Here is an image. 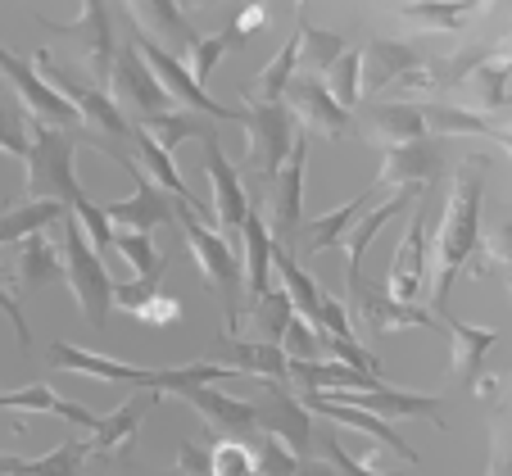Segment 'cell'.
Segmentation results:
<instances>
[{"label": "cell", "instance_id": "32", "mask_svg": "<svg viewBox=\"0 0 512 476\" xmlns=\"http://www.w3.org/2000/svg\"><path fill=\"white\" fill-rule=\"evenodd\" d=\"M127 146L136 150V164L145 168V177H150V182L155 186H164L168 195H177V200L182 204H195V209H204L200 200H191V195H186V182H182V173H177V164H173V155H168L164 146H159L155 136L145 132V127H136L132 132V141H127ZM213 214V209H209Z\"/></svg>", "mask_w": 512, "mask_h": 476}, {"label": "cell", "instance_id": "15", "mask_svg": "<svg viewBox=\"0 0 512 476\" xmlns=\"http://www.w3.org/2000/svg\"><path fill=\"white\" fill-rule=\"evenodd\" d=\"M159 404V390H136V395H127L123 404L114 408V413H105V418L96 422V431H91V440H87V458H123L127 449L136 445V436H141V427H145V413Z\"/></svg>", "mask_w": 512, "mask_h": 476}, {"label": "cell", "instance_id": "49", "mask_svg": "<svg viewBox=\"0 0 512 476\" xmlns=\"http://www.w3.org/2000/svg\"><path fill=\"white\" fill-rule=\"evenodd\" d=\"M481 250H485V259H490V263H499L503 272L512 268V218H503V223H494L490 232H485Z\"/></svg>", "mask_w": 512, "mask_h": 476}, {"label": "cell", "instance_id": "51", "mask_svg": "<svg viewBox=\"0 0 512 476\" xmlns=\"http://www.w3.org/2000/svg\"><path fill=\"white\" fill-rule=\"evenodd\" d=\"M476 19H481L490 32H503V37H508L512 32V0H481Z\"/></svg>", "mask_w": 512, "mask_h": 476}, {"label": "cell", "instance_id": "29", "mask_svg": "<svg viewBox=\"0 0 512 476\" xmlns=\"http://www.w3.org/2000/svg\"><path fill=\"white\" fill-rule=\"evenodd\" d=\"M14 272H19L23 291H41V286H50V282H68L64 250H59L46 232L28 236V241L19 245V263H14Z\"/></svg>", "mask_w": 512, "mask_h": 476}, {"label": "cell", "instance_id": "22", "mask_svg": "<svg viewBox=\"0 0 512 476\" xmlns=\"http://www.w3.org/2000/svg\"><path fill=\"white\" fill-rule=\"evenodd\" d=\"M186 404L209 422L213 431H223V436H254L259 431V408L250 399H236L227 390H213V386H200V390H186Z\"/></svg>", "mask_w": 512, "mask_h": 476}, {"label": "cell", "instance_id": "27", "mask_svg": "<svg viewBox=\"0 0 512 476\" xmlns=\"http://www.w3.org/2000/svg\"><path fill=\"white\" fill-rule=\"evenodd\" d=\"M241 245H245V300L259 304L272 291V272H277L272 268V254H277L272 227L259 214H250L241 227Z\"/></svg>", "mask_w": 512, "mask_h": 476}, {"label": "cell", "instance_id": "5", "mask_svg": "<svg viewBox=\"0 0 512 476\" xmlns=\"http://www.w3.org/2000/svg\"><path fill=\"white\" fill-rule=\"evenodd\" d=\"M127 28H132V19H127ZM132 46L145 55V64L155 68V78L164 82V91H168V96H173L182 109H191V114H200V118H213V123H241V118H245V109L218 105V100H213L209 91H204L200 82L191 78V68L182 64V55L164 50L159 41H150L145 32H136V28H132Z\"/></svg>", "mask_w": 512, "mask_h": 476}, {"label": "cell", "instance_id": "38", "mask_svg": "<svg viewBox=\"0 0 512 476\" xmlns=\"http://www.w3.org/2000/svg\"><path fill=\"white\" fill-rule=\"evenodd\" d=\"M349 41L331 28H309L300 23V68H313V78H327L331 68L345 59Z\"/></svg>", "mask_w": 512, "mask_h": 476}, {"label": "cell", "instance_id": "42", "mask_svg": "<svg viewBox=\"0 0 512 476\" xmlns=\"http://www.w3.org/2000/svg\"><path fill=\"white\" fill-rule=\"evenodd\" d=\"M213 476H263L259 454L245 436H223L213 445Z\"/></svg>", "mask_w": 512, "mask_h": 476}, {"label": "cell", "instance_id": "13", "mask_svg": "<svg viewBox=\"0 0 512 476\" xmlns=\"http://www.w3.org/2000/svg\"><path fill=\"white\" fill-rule=\"evenodd\" d=\"M118 164H123V173L136 182V191L127 195V200L105 204L109 223H114L118 232H155L159 223H168V218L177 214V209H173V200H168V191H164V186H155V182H150V177H145V168L136 164L132 155H123V159H118Z\"/></svg>", "mask_w": 512, "mask_h": 476}, {"label": "cell", "instance_id": "7", "mask_svg": "<svg viewBox=\"0 0 512 476\" xmlns=\"http://www.w3.org/2000/svg\"><path fill=\"white\" fill-rule=\"evenodd\" d=\"M0 78L14 87V96L23 100V109H28L37 123L46 127H73V132H87V123H82L78 105L73 100H64L55 87H50L46 78H41V68L37 59H23L14 55V50L0 46Z\"/></svg>", "mask_w": 512, "mask_h": 476}, {"label": "cell", "instance_id": "30", "mask_svg": "<svg viewBox=\"0 0 512 476\" xmlns=\"http://www.w3.org/2000/svg\"><path fill=\"white\" fill-rule=\"evenodd\" d=\"M368 127L377 141L386 146H404V141H422L426 132V118H422V105L413 100H381V105L368 109Z\"/></svg>", "mask_w": 512, "mask_h": 476}, {"label": "cell", "instance_id": "1", "mask_svg": "<svg viewBox=\"0 0 512 476\" xmlns=\"http://www.w3.org/2000/svg\"><path fill=\"white\" fill-rule=\"evenodd\" d=\"M481 204H485V173L476 168H458L449 182V200H445V218L431 236V254H435V313L440 322L449 318V295H454L458 277L476 263L485 232H481Z\"/></svg>", "mask_w": 512, "mask_h": 476}, {"label": "cell", "instance_id": "60", "mask_svg": "<svg viewBox=\"0 0 512 476\" xmlns=\"http://www.w3.org/2000/svg\"><path fill=\"white\" fill-rule=\"evenodd\" d=\"M503 286H508V300H512V268L503 272Z\"/></svg>", "mask_w": 512, "mask_h": 476}, {"label": "cell", "instance_id": "56", "mask_svg": "<svg viewBox=\"0 0 512 476\" xmlns=\"http://www.w3.org/2000/svg\"><path fill=\"white\" fill-rule=\"evenodd\" d=\"M490 141H494V146L503 150V155L512 159V132H499V127H494V136H490Z\"/></svg>", "mask_w": 512, "mask_h": 476}, {"label": "cell", "instance_id": "26", "mask_svg": "<svg viewBox=\"0 0 512 476\" xmlns=\"http://www.w3.org/2000/svg\"><path fill=\"white\" fill-rule=\"evenodd\" d=\"M0 408L10 413H55V418L73 422V427H87L96 431L100 413H91L87 404H73V399H59L46 381H32V386H19V390H0Z\"/></svg>", "mask_w": 512, "mask_h": 476}, {"label": "cell", "instance_id": "61", "mask_svg": "<svg viewBox=\"0 0 512 476\" xmlns=\"http://www.w3.org/2000/svg\"><path fill=\"white\" fill-rule=\"evenodd\" d=\"M200 5H209V0H200Z\"/></svg>", "mask_w": 512, "mask_h": 476}, {"label": "cell", "instance_id": "40", "mask_svg": "<svg viewBox=\"0 0 512 476\" xmlns=\"http://www.w3.org/2000/svg\"><path fill=\"white\" fill-rule=\"evenodd\" d=\"M82 463H87V440H64L41 458H23L19 476H82Z\"/></svg>", "mask_w": 512, "mask_h": 476}, {"label": "cell", "instance_id": "54", "mask_svg": "<svg viewBox=\"0 0 512 476\" xmlns=\"http://www.w3.org/2000/svg\"><path fill=\"white\" fill-rule=\"evenodd\" d=\"M490 123H494V127H499V132H512V96H508V105H503V109H499V114H494V118H490Z\"/></svg>", "mask_w": 512, "mask_h": 476}, {"label": "cell", "instance_id": "11", "mask_svg": "<svg viewBox=\"0 0 512 476\" xmlns=\"http://www.w3.org/2000/svg\"><path fill=\"white\" fill-rule=\"evenodd\" d=\"M46 28L64 32V37L78 41L82 59H87V68L96 73L100 82H109V73H114V59H118V28H114V14H109V0H82V14L68 23H46Z\"/></svg>", "mask_w": 512, "mask_h": 476}, {"label": "cell", "instance_id": "44", "mask_svg": "<svg viewBox=\"0 0 512 476\" xmlns=\"http://www.w3.org/2000/svg\"><path fill=\"white\" fill-rule=\"evenodd\" d=\"M485 476H512V399L494 408L490 422V467Z\"/></svg>", "mask_w": 512, "mask_h": 476}, {"label": "cell", "instance_id": "28", "mask_svg": "<svg viewBox=\"0 0 512 476\" xmlns=\"http://www.w3.org/2000/svg\"><path fill=\"white\" fill-rule=\"evenodd\" d=\"M245 318H250V336H245V340H259V345H281V350H286V336H290V327L300 322V309L290 304V295L281 291V286H272L259 304H245L241 322ZM232 336H236V331H232Z\"/></svg>", "mask_w": 512, "mask_h": 476}, {"label": "cell", "instance_id": "45", "mask_svg": "<svg viewBox=\"0 0 512 476\" xmlns=\"http://www.w3.org/2000/svg\"><path fill=\"white\" fill-rule=\"evenodd\" d=\"M232 46H236L232 28H223L218 37H200V41L191 46V55H186V68H191V78L204 87V82L218 73V64H223V55H227Z\"/></svg>", "mask_w": 512, "mask_h": 476}, {"label": "cell", "instance_id": "46", "mask_svg": "<svg viewBox=\"0 0 512 476\" xmlns=\"http://www.w3.org/2000/svg\"><path fill=\"white\" fill-rule=\"evenodd\" d=\"M73 218L82 223V232L91 236V245H96V254L105 259V250L109 245H118V232H114V223H109V214H105V204H96L91 195H82L78 204H73Z\"/></svg>", "mask_w": 512, "mask_h": 476}, {"label": "cell", "instance_id": "37", "mask_svg": "<svg viewBox=\"0 0 512 476\" xmlns=\"http://www.w3.org/2000/svg\"><path fill=\"white\" fill-rule=\"evenodd\" d=\"M136 127H145V132L155 136L159 146L168 150V155H173L177 146H182V141H204V136H213L209 132V123H204L200 114H191V109H168V114H150V118H141V123Z\"/></svg>", "mask_w": 512, "mask_h": 476}, {"label": "cell", "instance_id": "20", "mask_svg": "<svg viewBox=\"0 0 512 476\" xmlns=\"http://www.w3.org/2000/svg\"><path fill=\"white\" fill-rule=\"evenodd\" d=\"M127 10H132V28L145 32L150 41H159L164 50H186L191 55V46L200 41V32L191 28V19L182 14V5L177 0H127Z\"/></svg>", "mask_w": 512, "mask_h": 476}, {"label": "cell", "instance_id": "6", "mask_svg": "<svg viewBox=\"0 0 512 476\" xmlns=\"http://www.w3.org/2000/svg\"><path fill=\"white\" fill-rule=\"evenodd\" d=\"M286 105H245V159H250L254 177L263 186L277 182V173L286 168L290 150H295V123H290Z\"/></svg>", "mask_w": 512, "mask_h": 476}, {"label": "cell", "instance_id": "36", "mask_svg": "<svg viewBox=\"0 0 512 476\" xmlns=\"http://www.w3.org/2000/svg\"><path fill=\"white\" fill-rule=\"evenodd\" d=\"M0 150L10 159H28L32 150V114L14 96L10 82H0Z\"/></svg>", "mask_w": 512, "mask_h": 476}, {"label": "cell", "instance_id": "35", "mask_svg": "<svg viewBox=\"0 0 512 476\" xmlns=\"http://www.w3.org/2000/svg\"><path fill=\"white\" fill-rule=\"evenodd\" d=\"M426 132L431 136H494V123L485 114H472L467 105H449V100H431L422 105Z\"/></svg>", "mask_w": 512, "mask_h": 476}, {"label": "cell", "instance_id": "48", "mask_svg": "<svg viewBox=\"0 0 512 476\" xmlns=\"http://www.w3.org/2000/svg\"><path fill=\"white\" fill-rule=\"evenodd\" d=\"M213 436H200V440H182L177 445V467L182 476H213Z\"/></svg>", "mask_w": 512, "mask_h": 476}, {"label": "cell", "instance_id": "18", "mask_svg": "<svg viewBox=\"0 0 512 476\" xmlns=\"http://www.w3.org/2000/svg\"><path fill=\"white\" fill-rule=\"evenodd\" d=\"M300 399H304V408H309V413H318V418L336 422V427H349V431H363V436H372L381 449H395V454H404L408 463H417V449L408 445L395 427H386V418H377V413H368V408L340 404V399L318 395V390H300Z\"/></svg>", "mask_w": 512, "mask_h": 476}, {"label": "cell", "instance_id": "14", "mask_svg": "<svg viewBox=\"0 0 512 476\" xmlns=\"http://www.w3.org/2000/svg\"><path fill=\"white\" fill-rule=\"evenodd\" d=\"M200 150H204V177H209V191H213V223L223 227L227 236H241L245 218H250V191H245L241 173L227 164V155L218 150L213 136H204Z\"/></svg>", "mask_w": 512, "mask_h": 476}, {"label": "cell", "instance_id": "47", "mask_svg": "<svg viewBox=\"0 0 512 476\" xmlns=\"http://www.w3.org/2000/svg\"><path fill=\"white\" fill-rule=\"evenodd\" d=\"M318 449H322V458H331V472L336 476H386V472H377V454H368V458H354L345 445H340V436L331 431V436H322L318 440Z\"/></svg>", "mask_w": 512, "mask_h": 476}, {"label": "cell", "instance_id": "12", "mask_svg": "<svg viewBox=\"0 0 512 476\" xmlns=\"http://www.w3.org/2000/svg\"><path fill=\"white\" fill-rule=\"evenodd\" d=\"M109 96H114L123 109H136L141 118L168 114V105H173V96L164 91V82L155 78V68L145 64V55L132 46V41H127V46L118 50V59H114V73H109Z\"/></svg>", "mask_w": 512, "mask_h": 476}, {"label": "cell", "instance_id": "2", "mask_svg": "<svg viewBox=\"0 0 512 476\" xmlns=\"http://www.w3.org/2000/svg\"><path fill=\"white\" fill-rule=\"evenodd\" d=\"M82 141H87V132L46 127L32 118V150L23 159V168H28V200H59L73 214V204L87 195L78 182V164H73Z\"/></svg>", "mask_w": 512, "mask_h": 476}, {"label": "cell", "instance_id": "23", "mask_svg": "<svg viewBox=\"0 0 512 476\" xmlns=\"http://www.w3.org/2000/svg\"><path fill=\"white\" fill-rule=\"evenodd\" d=\"M295 68H300V32H295L290 41H281L277 55L245 82L241 100L245 105H286V91H290V82H295Z\"/></svg>", "mask_w": 512, "mask_h": 476}, {"label": "cell", "instance_id": "39", "mask_svg": "<svg viewBox=\"0 0 512 476\" xmlns=\"http://www.w3.org/2000/svg\"><path fill=\"white\" fill-rule=\"evenodd\" d=\"M118 254H123L127 263H132V282H164V268L168 259L155 250V241H150V232H118Z\"/></svg>", "mask_w": 512, "mask_h": 476}, {"label": "cell", "instance_id": "41", "mask_svg": "<svg viewBox=\"0 0 512 476\" xmlns=\"http://www.w3.org/2000/svg\"><path fill=\"white\" fill-rule=\"evenodd\" d=\"M250 445H254V454H259L263 476H300V467L309 463V458H300L281 436H272V431H254Z\"/></svg>", "mask_w": 512, "mask_h": 476}, {"label": "cell", "instance_id": "8", "mask_svg": "<svg viewBox=\"0 0 512 476\" xmlns=\"http://www.w3.org/2000/svg\"><path fill=\"white\" fill-rule=\"evenodd\" d=\"M431 223H426V200L413 209V223H408L404 241L395 245V254H390V272H386V295L399 304H417L422 300V291L431 282Z\"/></svg>", "mask_w": 512, "mask_h": 476}, {"label": "cell", "instance_id": "33", "mask_svg": "<svg viewBox=\"0 0 512 476\" xmlns=\"http://www.w3.org/2000/svg\"><path fill=\"white\" fill-rule=\"evenodd\" d=\"M476 10H481V0H408V5H399V19L426 32H458Z\"/></svg>", "mask_w": 512, "mask_h": 476}, {"label": "cell", "instance_id": "55", "mask_svg": "<svg viewBox=\"0 0 512 476\" xmlns=\"http://www.w3.org/2000/svg\"><path fill=\"white\" fill-rule=\"evenodd\" d=\"M19 467H23L19 454H0V476H19Z\"/></svg>", "mask_w": 512, "mask_h": 476}, {"label": "cell", "instance_id": "57", "mask_svg": "<svg viewBox=\"0 0 512 476\" xmlns=\"http://www.w3.org/2000/svg\"><path fill=\"white\" fill-rule=\"evenodd\" d=\"M300 476H336V472H331L327 463H304V467H300Z\"/></svg>", "mask_w": 512, "mask_h": 476}, {"label": "cell", "instance_id": "3", "mask_svg": "<svg viewBox=\"0 0 512 476\" xmlns=\"http://www.w3.org/2000/svg\"><path fill=\"white\" fill-rule=\"evenodd\" d=\"M177 227H182L186 245H191V259L200 263V277L204 286H209L213 295H223L227 304V318H232V331L241 327V304H236V286H245L241 277V263H236V250L232 241H227L223 232H218V223H209V209H195V204H182L177 200Z\"/></svg>", "mask_w": 512, "mask_h": 476}, {"label": "cell", "instance_id": "43", "mask_svg": "<svg viewBox=\"0 0 512 476\" xmlns=\"http://www.w3.org/2000/svg\"><path fill=\"white\" fill-rule=\"evenodd\" d=\"M322 82H327V91L340 100V105L354 109V105H358V91H363V50L349 46V50H345V59H340V64L331 68V73H327Z\"/></svg>", "mask_w": 512, "mask_h": 476}, {"label": "cell", "instance_id": "21", "mask_svg": "<svg viewBox=\"0 0 512 476\" xmlns=\"http://www.w3.org/2000/svg\"><path fill=\"white\" fill-rule=\"evenodd\" d=\"M377 191L381 186H363V191L354 195V200H345V204H336L331 214H322V218H313V223H304V254L309 259H318V254H327V250H336V245H345V236L354 232V223L363 214H368L372 204H377Z\"/></svg>", "mask_w": 512, "mask_h": 476}, {"label": "cell", "instance_id": "17", "mask_svg": "<svg viewBox=\"0 0 512 476\" xmlns=\"http://www.w3.org/2000/svg\"><path fill=\"white\" fill-rule=\"evenodd\" d=\"M286 100H290V114L300 118L309 132H322V136H331V141H345V136L354 132V114L331 96L322 78H295Z\"/></svg>", "mask_w": 512, "mask_h": 476}, {"label": "cell", "instance_id": "10", "mask_svg": "<svg viewBox=\"0 0 512 476\" xmlns=\"http://www.w3.org/2000/svg\"><path fill=\"white\" fill-rule=\"evenodd\" d=\"M445 136H422V141H404V146H386L381 155V191H399V186H422L431 191L435 177H445Z\"/></svg>", "mask_w": 512, "mask_h": 476}, {"label": "cell", "instance_id": "59", "mask_svg": "<svg viewBox=\"0 0 512 476\" xmlns=\"http://www.w3.org/2000/svg\"><path fill=\"white\" fill-rule=\"evenodd\" d=\"M304 10H309V0H295V14H300V23H304Z\"/></svg>", "mask_w": 512, "mask_h": 476}, {"label": "cell", "instance_id": "25", "mask_svg": "<svg viewBox=\"0 0 512 476\" xmlns=\"http://www.w3.org/2000/svg\"><path fill=\"white\" fill-rule=\"evenodd\" d=\"M417 64H422V55L413 46H404V41H390V37L368 41L363 46V91L377 96V91L395 87L404 73H413Z\"/></svg>", "mask_w": 512, "mask_h": 476}, {"label": "cell", "instance_id": "58", "mask_svg": "<svg viewBox=\"0 0 512 476\" xmlns=\"http://www.w3.org/2000/svg\"><path fill=\"white\" fill-rule=\"evenodd\" d=\"M499 59H503V64H508V68H512V32H508V37H503V41H499Z\"/></svg>", "mask_w": 512, "mask_h": 476}, {"label": "cell", "instance_id": "4", "mask_svg": "<svg viewBox=\"0 0 512 476\" xmlns=\"http://www.w3.org/2000/svg\"><path fill=\"white\" fill-rule=\"evenodd\" d=\"M64 263H68V295L78 300L82 318L91 322V327H105L109 322V309H114V272H109V263L96 254V245H91V236L82 232V223L73 214L64 218Z\"/></svg>", "mask_w": 512, "mask_h": 476}, {"label": "cell", "instance_id": "24", "mask_svg": "<svg viewBox=\"0 0 512 476\" xmlns=\"http://www.w3.org/2000/svg\"><path fill=\"white\" fill-rule=\"evenodd\" d=\"M449 340H454V363H449V377L458 386H481V372H485V354L494 350L499 331L494 327H472L463 318H445Z\"/></svg>", "mask_w": 512, "mask_h": 476}, {"label": "cell", "instance_id": "34", "mask_svg": "<svg viewBox=\"0 0 512 476\" xmlns=\"http://www.w3.org/2000/svg\"><path fill=\"white\" fill-rule=\"evenodd\" d=\"M463 96H467V109L472 114H485L494 118L503 105H508V64L503 59H490L463 82Z\"/></svg>", "mask_w": 512, "mask_h": 476}, {"label": "cell", "instance_id": "9", "mask_svg": "<svg viewBox=\"0 0 512 476\" xmlns=\"http://www.w3.org/2000/svg\"><path fill=\"white\" fill-rule=\"evenodd\" d=\"M309 146L313 136L309 132H295V150H290L286 168L277 173L272 182V195H268V209H272V241L277 245H290L295 236L304 232V173H309Z\"/></svg>", "mask_w": 512, "mask_h": 476}, {"label": "cell", "instance_id": "19", "mask_svg": "<svg viewBox=\"0 0 512 476\" xmlns=\"http://www.w3.org/2000/svg\"><path fill=\"white\" fill-rule=\"evenodd\" d=\"M50 368L82 372V377L109 381V386H132V390H150V372H155V368H136V363L109 359V354H96V350H82V345H68V340L50 345Z\"/></svg>", "mask_w": 512, "mask_h": 476}, {"label": "cell", "instance_id": "62", "mask_svg": "<svg viewBox=\"0 0 512 476\" xmlns=\"http://www.w3.org/2000/svg\"><path fill=\"white\" fill-rule=\"evenodd\" d=\"M404 5H408V0H404Z\"/></svg>", "mask_w": 512, "mask_h": 476}, {"label": "cell", "instance_id": "50", "mask_svg": "<svg viewBox=\"0 0 512 476\" xmlns=\"http://www.w3.org/2000/svg\"><path fill=\"white\" fill-rule=\"evenodd\" d=\"M136 318L150 322V327H173V322L182 318V300H177V295H168V291H159L155 300H150L141 313H136Z\"/></svg>", "mask_w": 512, "mask_h": 476}, {"label": "cell", "instance_id": "52", "mask_svg": "<svg viewBox=\"0 0 512 476\" xmlns=\"http://www.w3.org/2000/svg\"><path fill=\"white\" fill-rule=\"evenodd\" d=\"M0 313L10 318V327H14V336H19V345H32V331H28V318H23V309H19V300L10 295V286L0 282Z\"/></svg>", "mask_w": 512, "mask_h": 476}, {"label": "cell", "instance_id": "31", "mask_svg": "<svg viewBox=\"0 0 512 476\" xmlns=\"http://www.w3.org/2000/svg\"><path fill=\"white\" fill-rule=\"evenodd\" d=\"M64 218H68V204L59 200H23L0 214V245H23L28 236H41L46 227L64 223Z\"/></svg>", "mask_w": 512, "mask_h": 476}, {"label": "cell", "instance_id": "53", "mask_svg": "<svg viewBox=\"0 0 512 476\" xmlns=\"http://www.w3.org/2000/svg\"><path fill=\"white\" fill-rule=\"evenodd\" d=\"M227 28H232V37H236V41H245L250 32H259V28H263V5H245V10L236 14V19L227 23Z\"/></svg>", "mask_w": 512, "mask_h": 476}, {"label": "cell", "instance_id": "16", "mask_svg": "<svg viewBox=\"0 0 512 476\" xmlns=\"http://www.w3.org/2000/svg\"><path fill=\"white\" fill-rule=\"evenodd\" d=\"M268 390V408H259V431L281 436L300 458H309L313 449V413L304 408L300 390H290L286 381H259Z\"/></svg>", "mask_w": 512, "mask_h": 476}]
</instances>
